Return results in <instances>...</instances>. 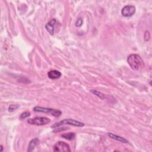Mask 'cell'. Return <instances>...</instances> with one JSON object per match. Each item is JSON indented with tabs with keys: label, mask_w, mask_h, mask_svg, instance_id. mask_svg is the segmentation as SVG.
Returning <instances> with one entry per match:
<instances>
[{
	"label": "cell",
	"mask_w": 152,
	"mask_h": 152,
	"mask_svg": "<svg viewBox=\"0 0 152 152\" xmlns=\"http://www.w3.org/2000/svg\"><path fill=\"white\" fill-rule=\"evenodd\" d=\"M127 62L131 68L134 70H140L144 67V63L140 55L131 54L128 57Z\"/></svg>",
	"instance_id": "cell-1"
},
{
	"label": "cell",
	"mask_w": 152,
	"mask_h": 152,
	"mask_svg": "<svg viewBox=\"0 0 152 152\" xmlns=\"http://www.w3.org/2000/svg\"><path fill=\"white\" fill-rule=\"evenodd\" d=\"M70 125L75 127H82L85 126V124L83 122H81L78 121H75L72 119H65L63 121H61L57 123L54 124V125L51 126V128H55L57 127H60L63 125Z\"/></svg>",
	"instance_id": "cell-2"
},
{
	"label": "cell",
	"mask_w": 152,
	"mask_h": 152,
	"mask_svg": "<svg viewBox=\"0 0 152 152\" xmlns=\"http://www.w3.org/2000/svg\"><path fill=\"white\" fill-rule=\"evenodd\" d=\"M33 110L36 112H42L45 114H51L52 115L58 117L62 115V112L58 109H52V108H48L40 106H36L33 108Z\"/></svg>",
	"instance_id": "cell-3"
},
{
	"label": "cell",
	"mask_w": 152,
	"mask_h": 152,
	"mask_svg": "<svg viewBox=\"0 0 152 152\" xmlns=\"http://www.w3.org/2000/svg\"><path fill=\"white\" fill-rule=\"evenodd\" d=\"M51 121L50 119L46 117H41V116H37L34 117L33 118H29L27 120V122L30 125L34 126H44L46 124L50 123Z\"/></svg>",
	"instance_id": "cell-4"
},
{
	"label": "cell",
	"mask_w": 152,
	"mask_h": 152,
	"mask_svg": "<svg viewBox=\"0 0 152 152\" xmlns=\"http://www.w3.org/2000/svg\"><path fill=\"white\" fill-rule=\"evenodd\" d=\"M54 151H63L70 152L71 149L68 144L63 141H58L54 146Z\"/></svg>",
	"instance_id": "cell-5"
},
{
	"label": "cell",
	"mask_w": 152,
	"mask_h": 152,
	"mask_svg": "<svg viewBox=\"0 0 152 152\" xmlns=\"http://www.w3.org/2000/svg\"><path fill=\"white\" fill-rule=\"evenodd\" d=\"M135 13V7L133 5H126L123 7L121 14L124 17H128L133 16Z\"/></svg>",
	"instance_id": "cell-6"
},
{
	"label": "cell",
	"mask_w": 152,
	"mask_h": 152,
	"mask_svg": "<svg viewBox=\"0 0 152 152\" xmlns=\"http://www.w3.org/2000/svg\"><path fill=\"white\" fill-rule=\"evenodd\" d=\"M57 23V20L55 19H52L45 26L46 29L51 34V35H53L55 33V28Z\"/></svg>",
	"instance_id": "cell-7"
},
{
	"label": "cell",
	"mask_w": 152,
	"mask_h": 152,
	"mask_svg": "<svg viewBox=\"0 0 152 152\" xmlns=\"http://www.w3.org/2000/svg\"><path fill=\"white\" fill-rule=\"evenodd\" d=\"M61 75H62L61 73L59 71L55 70H51L48 73V77L51 79H53V80L59 79L61 76Z\"/></svg>",
	"instance_id": "cell-8"
},
{
	"label": "cell",
	"mask_w": 152,
	"mask_h": 152,
	"mask_svg": "<svg viewBox=\"0 0 152 152\" xmlns=\"http://www.w3.org/2000/svg\"><path fill=\"white\" fill-rule=\"evenodd\" d=\"M108 135L110 138H111V139H114L116 141H120V142L124 143H129V141L127 139H126L125 138L119 136V135H115V134H114L113 133H108Z\"/></svg>",
	"instance_id": "cell-9"
},
{
	"label": "cell",
	"mask_w": 152,
	"mask_h": 152,
	"mask_svg": "<svg viewBox=\"0 0 152 152\" xmlns=\"http://www.w3.org/2000/svg\"><path fill=\"white\" fill-rule=\"evenodd\" d=\"M39 143V140L38 139V138H35V139L32 140L29 143L27 151L28 152L32 151L37 145H38Z\"/></svg>",
	"instance_id": "cell-10"
},
{
	"label": "cell",
	"mask_w": 152,
	"mask_h": 152,
	"mask_svg": "<svg viewBox=\"0 0 152 152\" xmlns=\"http://www.w3.org/2000/svg\"><path fill=\"white\" fill-rule=\"evenodd\" d=\"M75 137V134L74 133H69L61 135V137H63L64 139L68 140H71L74 139Z\"/></svg>",
	"instance_id": "cell-11"
},
{
	"label": "cell",
	"mask_w": 152,
	"mask_h": 152,
	"mask_svg": "<svg viewBox=\"0 0 152 152\" xmlns=\"http://www.w3.org/2000/svg\"><path fill=\"white\" fill-rule=\"evenodd\" d=\"M91 92L92 93H93L94 95H95L96 96H97L98 97H99V98H100L101 99H104L105 98V95L102 93H100L98 91H93V90H92L91 91Z\"/></svg>",
	"instance_id": "cell-12"
},
{
	"label": "cell",
	"mask_w": 152,
	"mask_h": 152,
	"mask_svg": "<svg viewBox=\"0 0 152 152\" xmlns=\"http://www.w3.org/2000/svg\"><path fill=\"white\" fill-rule=\"evenodd\" d=\"M69 128L68 127H57L55 128V130L53 131L54 133H58V132H61V131H63L67 130H68Z\"/></svg>",
	"instance_id": "cell-13"
},
{
	"label": "cell",
	"mask_w": 152,
	"mask_h": 152,
	"mask_svg": "<svg viewBox=\"0 0 152 152\" xmlns=\"http://www.w3.org/2000/svg\"><path fill=\"white\" fill-rule=\"evenodd\" d=\"M30 113L29 112H23L21 114V115H20V118L21 120L25 119L26 118H28L29 116H30Z\"/></svg>",
	"instance_id": "cell-14"
},
{
	"label": "cell",
	"mask_w": 152,
	"mask_h": 152,
	"mask_svg": "<svg viewBox=\"0 0 152 152\" xmlns=\"http://www.w3.org/2000/svg\"><path fill=\"white\" fill-rule=\"evenodd\" d=\"M19 107V106L17 105H11L9 108V110L10 112H12L13 111H15V110H16Z\"/></svg>",
	"instance_id": "cell-15"
},
{
	"label": "cell",
	"mask_w": 152,
	"mask_h": 152,
	"mask_svg": "<svg viewBox=\"0 0 152 152\" xmlns=\"http://www.w3.org/2000/svg\"><path fill=\"white\" fill-rule=\"evenodd\" d=\"M83 22V19L81 18H79L77 20V22H76V23H75V26L77 27H79L82 25Z\"/></svg>",
	"instance_id": "cell-16"
},
{
	"label": "cell",
	"mask_w": 152,
	"mask_h": 152,
	"mask_svg": "<svg viewBox=\"0 0 152 152\" xmlns=\"http://www.w3.org/2000/svg\"><path fill=\"white\" fill-rule=\"evenodd\" d=\"M150 33L148 31H146V32H145L144 33V39L145 40H148L150 38Z\"/></svg>",
	"instance_id": "cell-17"
},
{
	"label": "cell",
	"mask_w": 152,
	"mask_h": 152,
	"mask_svg": "<svg viewBox=\"0 0 152 152\" xmlns=\"http://www.w3.org/2000/svg\"><path fill=\"white\" fill-rule=\"evenodd\" d=\"M0 147H1V150H0V151L2 152L3 150V146H1Z\"/></svg>",
	"instance_id": "cell-18"
}]
</instances>
